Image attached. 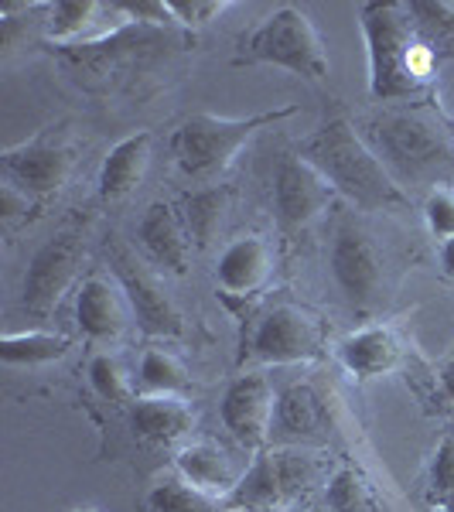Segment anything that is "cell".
Listing matches in <instances>:
<instances>
[{"label":"cell","mask_w":454,"mask_h":512,"mask_svg":"<svg viewBox=\"0 0 454 512\" xmlns=\"http://www.w3.org/2000/svg\"><path fill=\"white\" fill-rule=\"evenodd\" d=\"M130 21H147V24H171L175 14H171L168 0H140V4H123Z\"/></svg>","instance_id":"cell-33"},{"label":"cell","mask_w":454,"mask_h":512,"mask_svg":"<svg viewBox=\"0 0 454 512\" xmlns=\"http://www.w3.org/2000/svg\"><path fill=\"white\" fill-rule=\"evenodd\" d=\"M325 424H328L325 400L308 383H291L287 390L277 393L274 434L287 437V441H301V437L325 434Z\"/></svg>","instance_id":"cell-21"},{"label":"cell","mask_w":454,"mask_h":512,"mask_svg":"<svg viewBox=\"0 0 454 512\" xmlns=\"http://www.w3.org/2000/svg\"><path fill=\"white\" fill-rule=\"evenodd\" d=\"M82 260H86V250H82V239L76 233H59L48 239L31 256L28 274H24V287H21L24 311L35 318L52 315L62 304V297L69 294V287L76 284Z\"/></svg>","instance_id":"cell-6"},{"label":"cell","mask_w":454,"mask_h":512,"mask_svg":"<svg viewBox=\"0 0 454 512\" xmlns=\"http://www.w3.org/2000/svg\"><path fill=\"white\" fill-rule=\"evenodd\" d=\"M130 318H134V311H130L127 291L120 287L117 277L93 274L79 284L76 321H79L82 335L96 338V342H110V338L123 335Z\"/></svg>","instance_id":"cell-14"},{"label":"cell","mask_w":454,"mask_h":512,"mask_svg":"<svg viewBox=\"0 0 454 512\" xmlns=\"http://www.w3.org/2000/svg\"><path fill=\"white\" fill-rule=\"evenodd\" d=\"M151 147L154 137L147 130L123 137L117 147H110V154L103 158L99 168V195L103 198H123L144 181L147 168H151Z\"/></svg>","instance_id":"cell-20"},{"label":"cell","mask_w":454,"mask_h":512,"mask_svg":"<svg viewBox=\"0 0 454 512\" xmlns=\"http://www.w3.org/2000/svg\"><path fill=\"white\" fill-rule=\"evenodd\" d=\"M441 386H444V393H448L451 400H454V359H448L441 366Z\"/></svg>","instance_id":"cell-35"},{"label":"cell","mask_w":454,"mask_h":512,"mask_svg":"<svg viewBox=\"0 0 454 512\" xmlns=\"http://www.w3.org/2000/svg\"><path fill=\"white\" fill-rule=\"evenodd\" d=\"M359 28L366 38L369 96L379 103H400L431 89L437 55L414 31L407 4H362Z\"/></svg>","instance_id":"cell-1"},{"label":"cell","mask_w":454,"mask_h":512,"mask_svg":"<svg viewBox=\"0 0 454 512\" xmlns=\"http://www.w3.org/2000/svg\"><path fill=\"white\" fill-rule=\"evenodd\" d=\"M332 277L345 301L356 311H369L383 294V256H379L373 236L359 229L356 222H342L332 239L328 256Z\"/></svg>","instance_id":"cell-7"},{"label":"cell","mask_w":454,"mask_h":512,"mask_svg":"<svg viewBox=\"0 0 454 512\" xmlns=\"http://www.w3.org/2000/svg\"><path fill=\"white\" fill-rule=\"evenodd\" d=\"M147 512H219V499L192 489L185 478H164L147 495Z\"/></svg>","instance_id":"cell-28"},{"label":"cell","mask_w":454,"mask_h":512,"mask_svg":"<svg viewBox=\"0 0 454 512\" xmlns=\"http://www.w3.org/2000/svg\"><path fill=\"white\" fill-rule=\"evenodd\" d=\"M117 280L120 287L127 291L130 311H134V321L144 335L154 338H175L181 335V315L175 308L164 287L147 274L144 267H137L130 256H117Z\"/></svg>","instance_id":"cell-12"},{"label":"cell","mask_w":454,"mask_h":512,"mask_svg":"<svg viewBox=\"0 0 454 512\" xmlns=\"http://www.w3.org/2000/svg\"><path fill=\"white\" fill-rule=\"evenodd\" d=\"M338 359H342V366L359 379L386 376L400 366L403 342L390 325H369V328L352 332L349 338H342Z\"/></svg>","instance_id":"cell-18"},{"label":"cell","mask_w":454,"mask_h":512,"mask_svg":"<svg viewBox=\"0 0 454 512\" xmlns=\"http://www.w3.org/2000/svg\"><path fill=\"white\" fill-rule=\"evenodd\" d=\"M137 239L158 267L171 270V274H188V260H192V236L185 229V219L175 205L154 202L140 216Z\"/></svg>","instance_id":"cell-16"},{"label":"cell","mask_w":454,"mask_h":512,"mask_svg":"<svg viewBox=\"0 0 454 512\" xmlns=\"http://www.w3.org/2000/svg\"><path fill=\"white\" fill-rule=\"evenodd\" d=\"M72 175V154L65 144H55L48 137H38L31 144L11 147L4 154V181L21 188L24 195H48Z\"/></svg>","instance_id":"cell-11"},{"label":"cell","mask_w":454,"mask_h":512,"mask_svg":"<svg viewBox=\"0 0 454 512\" xmlns=\"http://www.w3.org/2000/svg\"><path fill=\"white\" fill-rule=\"evenodd\" d=\"M441 509H444V512H454V495H448V499L441 502Z\"/></svg>","instance_id":"cell-36"},{"label":"cell","mask_w":454,"mask_h":512,"mask_svg":"<svg viewBox=\"0 0 454 512\" xmlns=\"http://www.w3.org/2000/svg\"><path fill=\"white\" fill-rule=\"evenodd\" d=\"M325 506L332 512H373L376 509L373 482L352 465L338 468L325 482Z\"/></svg>","instance_id":"cell-27"},{"label":"cell","mask_w":454,"mask_h":512,"mask_svg":"<svg viewBox=\"0 0 454 512\" xmlns=\"http://www.w3.org/2000/svg\"><path fill=\"white\" fill-rule=\"evenodd\" d=\"M335 188L297 154H284L274 168V212L284 229L311 226L332 205Z\"/></svg>","instance_id":"cell-10"},{"label":"cell","mask_w":454,"mask_h":512,"mask_svg":"<svg viewBox=\"0 0 454 512\" xmlns=\"http://www.w3.org/2000/svg\"><path fill=\"white\" fill-rule=\"evenodd\" d=\"M297 106H280L270 113H253V117H216V113H195L178 127L171 151L181 168V175L198 181V185H212L222 171L233 164V158L243 151V144L257 130L270 127V123L291 117Z\"/></svg>","instance_id":"cell-4"},{"label":"cell","mask_w":454,"mask_h":512,"mask_svg":"<svg viewBox=\"0 0 454 512\" xmlns=\"http://www.w3.org/2000/svg\"><path fill=\"white\" fill-rule=\"evenodd\" d=\"M325 342L321 321L297 304H274L263 311L253 328L250 349L267 366H291V362L315 359Z\"/></svg>","instance_id":"cell-8"},{"label":"cell","mask_w":454,"mask_h":512,"mask_svg":"<svg viewBox=\"0 0 454 512\" xmlns=\"http://www.w3.org/2000/svg\"><path fill=\"white\" fill-rule=\"evenodd\" d=\"M226 502L233 509H250V512H267V509H277V506H284V502H291L284 489V478H280V468H277V454L260 451L257 458H253V465L243 472V478H239L236 492L229 495Z\"/></svg>","instance_id":"cell-22"},{"label":"cell","mask_w":454,"mask_h":512,"mask_svg":"<svg viewBox=\"0 0 454 512\" xmlns=\"http://www.w3.org/2000/svg\"><path fill=\"white\" fill-rule=\"evenodd\" d=\"M175 468H178V478H185L192 489L205 492L209 499H222V502L236 492L239 478H243V468H239L219 444H209V441H195V444L178 448Z\"/></svg>","instance_id":"cell-17"},{"label":"cell","mask_w":454,"mask_h":512,"mask_svg":"<svg viewBox=\"0 0 454 512\" xmlns=\"http://www.w3.org/2000/svg\"><path fill=\"white\" fill-rule=\"evenodd\" d=\"M130 24L123 4H103V0H62L48 7L45 35L59 45H79L96 41Z\"/></svg>","instance_id":"cell-15"},{"label":"cell","mask_w":454,"mask_h":512,"mask_svg":"<svg viewBox=\"0 0 454 512\" xmlns=\"http://www.w3.org/2000/svg\"><path fill=\"white\" fill-rule=\"evenodd\" d=\"M441 267H444V274L454 280V239H444L441 243Z\"/></svg>","instance_id":"cell-34"},{"label":"cell","mask_w":454,"mask_h":512,"mask_svg":"<svg viewBox=\"0 0 454 512\" xmlns=\"http://www.w3.org/2000/svg\"><path fill=\"white\" fill-rule=\"evenodd\" d=\"M410 24L437 59L454 55V4L448 0H414L407 4Z\"/></svg>","instance_id":"cell-25"},{"label":"cell","mask_w":454,"mask_h":512,"mask_svg":"<svg viewBox=\"0 0 454 512\" xmlns=\"http://www.w3.org/2000/svg\"><path fill=\"white\" fill-rule=\"evenodd\" d=\"M274 267L277 253L270 246V239L260 233H246L219 253L216 284L229 297H250L267 287V280L274 277Z\"/></svg>","instance_id":"cell-13"},{"label":"cell","mask_w":454,"mask_h":512,"mask_svg":"<svg viewBox=\"0 0 454 512\" xmlns=\"http://www.w3.org/2000/svg\"><path fill=\"white\" fill-rule=\"evenodd\" d=\"M448 495H454V437H444L434 451L431 465V485H427V499L441 506Z\"/></svg>","instance_id":"cell-30"},{"label":"cell","mask_w":454,"mask_h":512,"mask_svg":"<svg viewBox=\"0 0 454 512\" xmlns=\"http://www.w3.org/2000/svg\"><path fill=\"white\" fill-rule=\"evenodd\" d=\"M76 512H99V509H76Z\"/></svg>","instance_id":"cell-38"},{"label":"cell","mask_w":454,"mask_h":512,"mask_svg":"<svg viewBox=\"0 0 454 512\" xmlns=\"http://www.w3.org/2000/svg\"><path fill=\"white\" fill-rule=\"evenodd\" d=\"M424 219H427V229L441 239H454V188H444L437 185L424 202Z\"/></svg>","instance_id":"cell-31"},{"label":"cell","mask_w":454,"mask_h":512,"mask_svg":"<svg viewBox=\"0 0 454 512\" xmlns=\"http://www.w3.org/2000/svg\"><path fill=\"white\" fill-rule=\"evenodd\" d=\"M226 205L229 198L216 185H202L181 198V219H185V229L198 250H205L219 236L222 219H226Z\"/></svg>","instance_id":"cell-23"},{"label":"cell","mask_w":454,"mask_h":512,"mask_svg":"<svg viewBox=\"0 0 454 512\" xmlns=\"http://www.w3.org/2000/svg\"><path fill=\"white\" fill-rule=\"evenodd\" d=\"M366 134L393 178H424L437 164L454 161V137L431 106L379 113Z\"/></svg>","instance_id":"cell-3"},{"label":"cell","mask_w":454,"mask_h":512,"mask_svg":"<svg viewBox=\"0 0 454 512\" xmlns=\"http://www.w3.org/2000/svg\"><path fill=\"white\" fill-rule=\"evenodd\" d=\"M130 427L154 444H175L195 427V410L185 396L144 393L130 407Z\"/></svg>","instance_id":"cell-19"},{"label":"cell","mask_w":454,"mask_h":512,"mask_svg":"<svg viewBox=\"0 0 454 512\" xmlns=\"http://www.w3.org/2000/svg\"><path fill=\"white\" fill-rule=\"evenodd\" d=\"M171 14H175L178 24H188V28H202V24L216 21L222 11L229 7V0H168Z\"/></svg>","instance_id":"cell-32"},{"label":"cell","mask_w":454,"mask_h":512,"mask_svg":"<svg viewBox=\"0 0 454 512\" xmlns=\"http://www.w3.org/2000/svg\"><path fill=\"white\" fill-rule=\"evenodd\" d=\"M277 393L267 376L246 373L229 383L226 396L219 403V417L226 431L243 444L246 451H260L274 434Z\"/></svg>","instance_id":"cell-9"},{"label":"cell","mask_w":454,"mask_h":512,"mask_svg":"<svg viewBox=\"0 0 454 512\" xmlns=\"http://www.w3.org/2000/svg\"><path fill=\"white\" fill-rule=\"evenodd\" d=\"M137 383L144 393H164V396H181L188 386V369L175 352L164 349H147L137 369Z\"/></svg>","instance_id":"cell-26"},{"label":"cell","mask_w":454,"mask_h":512,"mask_svg":"<svg viewBox=\"0 0 454 512\" xmlns=\"http://www.w3.org/2000/svg\"><path fill=\"white\" fill-rule=\"evenodd\" d=\"M297 158L321 171L335 192L349 195L362 209H400L407 205L400 181L390 175L366 137L345 117L325 120L315 134L297 144Z\"/></svg>","instance_id":"cell-2"},{"label":"cell","mask_w":454,"mask_h":512,"mask_svg":"<svg viewBox=\"0 0 454 512\" xmlns=\"http://www.w3.org/2000/svg\"><path fill=\"white\" fill-rule=\"evenodd\" d=\"M308 512H332V509H328V506H315V509H308Z\"/></svg>","instance_id":"cell-37"},{"label":"cell","mask_w":454,"mask_h":512,"mask_svg":"<svg viewBox=\"0 0 454 512\" xmlns=\"http://www.w3.org/2000/svg\"><path fill=\"white\" fill-rule=\"evenodd\" d=\"M89 383L106 403H134V376L110 352H99L89 362Z\"/></svg>","instance_id":"cell-29"},{"label":"cell","mask_w":454,"mask_h":512,"mask_svg":"<svg viewBox=\"0 0 454 512\" xmlns=\"http://www.w3.org/2000/svg\"><path fill=\"white\" fill-rule=\"evenodd\" d=\"M72 349V338L55 332H11L0 338V359L4 366H52L65 359Z\"/></svg>","instance_id":"cell-24"},{"label":"cell","mask_w":454,"mask_h":512,"mask_svg":"<svg viewBox=\"0 0 454 512\" xmlns=\"http://www.w3.org/2000/svg\"><path fill=\"white\" fill-rule=\"evenodd\" d=\"M236 65H277V69H287L311 82H325L332 72L318 28L301 7L291 4L277 7L270 18H263L260 28L243 41V55Z\"/></svg>","instance_id":"cell-5"}]
</instances>
